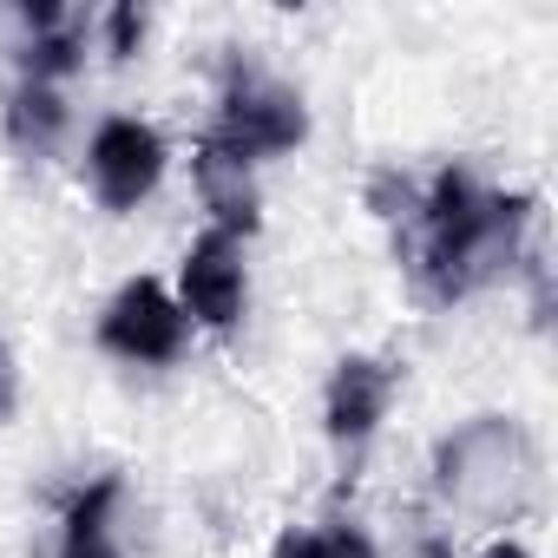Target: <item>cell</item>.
Returning <instances> with one entry per match:
<instances>
[{"mask_svg": "<svg viewBox=\"0 0 558 558\" xmlns=\"http://www.w3.org/2000/svg\"><path fill=\"white\" fill-rule=\"evenodd\" d=\"M112 499H119V480H93V486L66 506L60 558H125L119 538H112Z\"/></svg>", "mask_w": 558, "mask_h": 558, "instance_id": "ba28073f", "label": "cell"}, {"mask_svg": "<svg viewBox=\"0 0 558 558\" xmlns=\"http://www.w3.org/2000/svg\"><path fill=\"white\" fill-rule=\"evenodd\" d=\"M486 558H532V551H525V545H512V538H506V545H493V551H486Z\"/></svg>", "mask_w": 558, "mask_h": 558, "instance_id": "7c38bea8", "label": "cell"}, {"mask_svg": "<svg viewBox=\"0 0 558 558\" xmlns=\"http://www.w3.org/2000/svg\"><path fill=\"white\" fill-rule=\"evenodd\" d=\"M197 184H204V204L217 210V230H250L256 223V191H250V165L223 158L217 145L197 151Z\"/></svg>", "mask_w": 558, "mask_h": 558, "instance_id": "52a82bcc", "label": "cell"}, {"mask_svg": "<svg viewBox=\"0 0 558 558\" xmlns=\"http://www.w3.org/2000/svg\"><path fill=\"white\" fill-rule=\"evenodd\" d=\"M388 395H395V375L368 355H349L336 375H329V434L342 447H362L375 434V421L388 414Z\"/></svg>", "mask_w": 558, "mask_h": 558, "instance_id": "8992f818", "label": "cell"}, {"mask_svg": "<svg viewBox=\"0 0 558 558\" xmlns=\"http://www.w3.org/2000/svg\"><path fill=\"white\" fill-rule=\"evenodd\" d=\"M178 310L184 323H204V329H236L243 316V250L230 230H204L178 269Z\"/></svg>", "mask_w": 558, "mask_h": 558, "instance_id": "5b68a950", "label": "cell"}, {"mask_svg": "<svg viewBox=\"0 0 558 558\" xmlns=\"http://www.w3.org/2000/svg\"><path fill=\"white\" fill-rule=\"evenodd\" d=\"M138 27H145V21H138L132 8H119V14H112V53H132V40H138Z\"/></svg>", "mask_w": 558, "mask_h": 558, "instance_id": "8fae6325", "label": "cell"}, {"mask_svg": "<svg viewBox=\"0 0 558 558\" xmlns=\"http://www.w3.org/2000/svg\"><path fill=\"white\" fill-rule=\"evenodd\" d=\"M184 310L165 283H151V276H138V283H125L112 296V310L99 316V342L125 362H178L184 355Z\"/></svg>", "mask_w": 558, "mask_h": 558, "instance_id": "3957f363", "label": "cell"}, {"mask_svg": "<svg viewBox=\"0 0 558 558\" xmlns=\"http://www.w3.org/2000/svg\"><path fill=\"white\" fill-rule=\"evenodd\" d=\"M86 171H93V191L106 210H132L138 197L158 191L165 178V138L138 119H106L93 132V151H86Z\"/></svg>", "mask_w": 558, "mask_h": 558, "instance_id": "277c9868", "label": "cell"}, {"mask_svg": "<svg viewBox=\"0 0 558 558\" xmlns=\"http://www.w3.org/2000/svg\"><path fill=\"white\" fill-rule=\"evenodd\" d=\"M303 132H310V112H303V99L290 86L263 80L256 66H230L223 106H217V125H210L204 145H217L236 165H256V158H276V151L303 145Z\"/></svg>", "mask_w": 558, "mask_h": 558, "instance_id": "7a4b0ae2", "label": "cell"}, {"mask_svg": "<svg viewBox=\"0 0 558 558\" xmlns=\"http://www.w3.org/2000/svg\"><path fill=\"white\" fill-rule=\"evenodd\" d=\"M323 558H375V545H368L362 532H349V525H336V532L323 538Z\"/></svg>", "mask_w": 558, "mask_h": 558, "instance_id": "30bf717a", "label": "cell"}, {"mask_svg": "<svg viewBox=\"0 0 558 558\" xmlns=\"http://www.w3.org/2000/svg\"><path fill=\"white\" fill-rule=\"evenodd\" d=\"M60 125H66V106H60V93L53 86H21L14 93V106H8V132L21 138V145H34V151H47L53 138H60Z\"/></svg>", "mask_w": 558, "mask_h": 558, "instance_id": "9c48e42d", "label": "cell"}, {"mask_svg": "<svg viewBox=\"0 0 558 558\" xmlns=\"http://www.w3.org/2000/svg\"><path fill=\"white\" fill-rule=\"evenodd\" d=\"M525 223V197H493L466 171H440L421 204V283L434 303L466 296L473 283L512 256V236Z\"/></svg>", "mask_w": 558, "mask_h": 558, "instance_id": "6da1fadb", "label": "cell"}]
</instances>
